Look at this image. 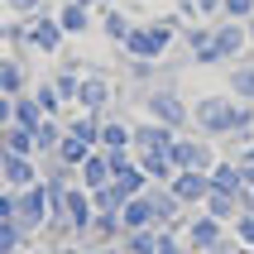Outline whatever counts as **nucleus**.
I'll return each instance as SVG.
<instances>
[{
    "instance_id": "obj_1",
    "label": "nucleus",
    "mask_w": 254,
    "mask_h": 254,
    "mask_svg": "<svg viewBox=\"0 0 254 254\" xmlns=\"http://www.w3.org/2000/svg\"><path fill=\"white\" fill-rule=\"evenodd\" d=\"M173 19H149V24H129V34L120 39V48H125L129 63H158V58L168 53L173 43Z\"/></svg>"
},
{
    "instance_id": "obj_2",
    "label": "nucleus",
    "mask_w": 254,
    "mask_h": 254,
    "mask_svg": "<svg viewBox=\"0 0 254 254\" xmlns=\"http://www.w3.org/2000/svg\"><path fill=\"white\" fill-rule=\"evenodd\" d=\"M235 96H201L192 106V125H197L201 139H221V134H235Z\"/></svg>"
},
{
    "instance_id": "obj_3",
    "label": "nucleus",
    "mask_w": 254,
    "mask_h": 254,
    "mask_svg": "<svg viewBox=\"0 0 254 254\" xmlns=\"http://www.w3.org/2000/svg\"><path fill=\"white\" fill-rule=\"evenodd\" d=\"M144 106H149V120H158V125H168V129L192 125V106L183 101L178 86H154V91L144 96Z\"/></svg>"
},
{
    "instance_id": "obj_4",
    "label": "nucleus",
    "mask_w": 254,
    "mask_h": 254,
    "mask_svg": "<svg viewBox=\"0 0 254 254\" xmlns=\"http://www.w3.org/2000/svg\"><path fill=\"white\" fill-rule=\"evenodd\" d=\"M183 245L192 254H226V226H221L216 216L197 211L192 221H187V230H183Z\"/></svg>"
},
{
    "instance_id": "obj_5",
    "label": "nucleus",
    "mask_w": 254,
    "mask_h": 254,
    "mask_svg": "<svg viewBox=\"0 0 254 254\" xmlns=\"http://www.w3.org/2000/svg\"><path fill=\"white\" fill-rule=\"evenodd\" d=\"M91 216H96V206H91V192H86L82 183H72L67 192H63V211H58L53 226H63L67 235H86Z\"/></svg>"
},
{
    "instance_id": "obj_6",
    "label": "nucleus",
    "mask_w": 254,
    "mask_h": 254,
    "mask_svg": "<svg viewBox=\"0 0 254 254\" xmlns=\"http://www.w3.org/2000/svg\"><path fill=\"white\" fill-rule=\"evenodd\" d=\"M168 158H173V168H178V173H187V168L211 173L216 149H211V139H201V134H178V139H173V149H168Z\"/></svg>"
},
{
    "instance_id": "obj_7",
    "label": "nucleus",
    "mask_w": 254,
    "mask_h": 254,
    "mask_svg": "<svg viewBox=\"0 0 254 254\" xmlns=\"http://www.w3.org/2000/svg\"><path fill=\"white\" fill-rule=\"evenodd\" d=\"M48 211H53V197H48V187H43V178L34 187H24L19 197H14V221L34 235L39 226H48Z\"/></svg>"
},
{
    "instance_id": "obj_8",
    "label": "nucleus",
    "mask_w": 254,
    "mask_h": 254,
    "mask_svg": "<svg viewBox=\"0 0 254 254\" xmlns=\"http://www.w3.org/2000/svg\"><path fill=\"white\" fill-rule=\"evenodd\" d=\"M63 24H58V14H48V10H39L34 19H29V48L34 53H58L63 48Z\"/></svg>"
},
{
    "instance_id": "obj_9",
    "label": "nucleus",
    "mask_w": 254,
    "mask_h": 254,
    "mask_svg": "<svg viewBox=\"0 0 254 254\" xmlns=\"http://www.w3.org/2000/svg\"><path fill=\"white\" fill-rule=\"evenodd\" d=\"M168 192H173L178 201H183V206H197V211H201V201H206V192H211V173H197V168L173 173Z\"/></svg>"
},
{
    "instance_id": "obj_10",
    "label": "nucleus",
    "mask_w": 254,
    "mask_h": 254,
    "mask_svg": "<svg viewBox=\"0 0 254 254\" xmlns=\"http://www.w3.org/2000/svg\"><path fill=\"white\" fill-rule=\"evenodd\" d=\"M0 183L14 187V192H24V187L39 183V163L29 154H0Z\"/></svg>"
},
{
    "instance_id": "obj_11",
    "label": "nucleus",
    "mask_w": 254,
    "mask_h": 254,
    "mask_svg": "<svg viewBox=\"0 0 254 254\" xmlns=\"http://www.w3.org/2000/svg\"><path fill=\"white\" fill-rule=\"evenodd\" d=\"M178 139V129L158 125V120H139V125H129V144H134V154H149V149H173Z\"/></svg>"
},
{
    "instance_id": "obj_12",
    "label": "nucleus",
    "mask_w": 254,
    "mask_h": 254,
    "mask_svg": "<svg viewBox=\"0 0 254 254\" xmlns=\"http://www.w3.org/2000/svg\"><path fill=\"white\" fill-rule=\"evenodd\" d=\"M211 48L221 63H230V58H240V48H250V29L240 24V19H226L221 29H211Z\"/></svg>"
},
{
    "instance_id": "obj_13",
    "label": "nucleus",
    "mask_w": 254,
    "mask_h": 254,
    "mask_svg": "<svg viewBox=\"0 0 254 254\" xmlns=\"http://www.w3.org/2000/svg\"><path fill=\"white\" fill-rule=\"evenodd\" d=\"M144 197H149V206H154V221H158V230H168L173 221H178V211H183V201L168 192V183H149L144 187Z\"/></svg>"
},
{
    "instance_id": "obj_14",
    "label": "nucleus",
    "mask_w": 254,
    "mask_h": 254,
    "mask_svg": "<svg viewBox=\"0 0 254 254\" xmlns=\"http://www.w3.org/2000/svg\"><path fill=\"white\" fill-rule=\"evenodd\" d=\"M111 82L106 77H82V86H77V106H82L86 115H106V106H111Z\"/></svg>"
},
{
    "instance_id": "obj_15",
    "label": "nucleus",
    "mask_w": 254,
    "mask_h": 254,
    "mask_svg": "<svg viewBox=\"0 0 254 254\" xmlns=\"http://www.w3.org/2000/svg\"><path fill=\"white\" fill-rule=\"evenodd\" d=\"M120 235H125V226H120V211H96V216H91V226H86V240H91V250H101V245H120Z\"/></svg>"
},
{
    "instance_id": "obj_16",
    "label": "nucleus",
    "mask_w": 254,
    "mask_h": 254,
    "mask_svg": "<svg viewBox=\"0 0 254 254\" xmlns=\"http://www.w3.org/2000/svg\"><path fill=\"white\" fill-rule=\"evenodd\" d=\"M77 183L86 187V192H96V187L111 183V163H106V149H91V154L82 158V168H77Z\"/></svg>"
},
{
    "instance_id": "obj_17",
    "label": "nucleus",
    "mask_w": 254,
    "mask_h": 254,
    "mask_svg": "<svg viewBox=\"0 0 254 254\" xmlns=\"http://www.w3.org/2000/svg\"><path fill=\"white\" fill-rule=\"evenodd\" d=\"M134 163L144 168V178L149 183H173V158H168V149H149V154H134Z\"/></svg>"
},
{
    "instance_id": "obj_18",
    "label": "nucleus",
    "mask_w": 254,
    "mask_h": 254,
    "mask_svg": "<svg viewBox=\"0 0 254 254\" xmlns=\"http://www.w3.org/2000/svg\"><path fill=\"white\" fill-rule=\"evenodd\" d=\"M120 226H125V230H149V226H158V221H154V206H149L144 192H139V197H129L125 206H120Z\"/></svg>"
},
{
    "instance_id": "obj_19",
    "label": "nucleus",
    "mask_w": 254,
    "mask_h": 254,
    "mask_svg": "<svg viewBox=\"0 0 254 254\" xmlns=\"http://www.w3.org/2000/svg\"><path fill=\"white\" fill-rule=\"evenodd\" d=\"M0 91L5 96H24L29 91V77H24V63L10 53H0Z\"/></svg>"
},
{
    "instance_id": "obj_20",
    "label": "nucleus",
    "mask_w": 254,
    "mask_h": 254,
    "mask_svg": "<svg viewBox=\"0 0 254 254\" xmlns=\"http://www.w3.org/2000/svg\"><path fill=\"white\" fill-rule=\"evenodd\" d=\"M58 24H63V34H67V39L86 34V29H91V10H86V0H72V5H63V10H58Z\"/></svg>"
},
{
    "instance_id": "obj_21",
    "label": "nucleus",
    "mask_w": 254,
    "mask_h": 254,
    "mask_svg": "<svg viewBox=\"0 0 254 254\" xmlns=\"http://www.w3.org/2000/svg\"><path fill=\"white\" fill-rule=\"evenodd\" d=\"M158 235H163L158 226H149V230H125V235H120V254H158Z\"/></svg>"
},
{
    "instance_id": "obj_22",
    "label": "nucleus",
    "mask_w": 254,
    "mask_h": 254,
    "mask_svg": "<svg viewBox=\"0 0 254 254\" xmlns=\"http://www.w3.org/2000/svg\"><path fill=\"white\" fill-rule=\"evenodd\" d=\"M187 48H192V63H201V67H216V63H221L216 48H211V29H206V24L187 29Z\"/></svg>"
},
{
    "instance_id": "obj_23",
    "label": "nucleus",
    "mask_w": 254,
    "mask_h": 254,
    "mask_svg": "<svg viewBox=\"0 0 254 254\" xmlns=\"http://www.w3.org/2000/svg\"><path fill=\"white\" fill-rule=\"evenodd\" d=\"M58 144H63V125H58V115H43L34 125V154H53Z\"/></svg>"
},
{
    "instance_id": "obj_24",
    "label": "nucleus",
    "mask_w": 254,
    "mask_h": 254,
    "mask_svg": "<svg viewBox=\"0 0 254 254\" xmlns=\"http://www.w3.org/2000/svg\"><path fill=\"white\" fill-rule=\"evenodd\" d=\"M101 120H106V115H86V111H82L72 125H63V129H67V134H77L86 149H101Z\"/></svg>"
},
{
    "instance_id": "obj_25",
    "label": "nucleus",
    "mask_w": 254,
    "mask_h": 254,
    "mask_svg": "<svg viewBox=\"0 0 254 254\" xmlns=\"http://www.w3.org/2000/svg\"><path fill=\"white\" fill-rule=\"evenodd\" d=\"M39 120H43V106H39V101L29 96V91H24V96H14L10 125H19V129H29V134H34V125H39Z\"/></svg>"
},
{
    "instance_id": "obj_26",
    "label": "nucleus",
    "mask_w": 254,
    "mask_h": 254,
    "mask_svg": "<svg viewBox=\"0 0 254 254\" xmlns=\"http://www.w3.org/2000/svg\"><path fill=\"white\" fill-rule=\"evenodd\" d=\"M211 187H221V192H245L240 163H221V158H216L211 163Z\"/></svg>"
},
{
    "instance_id": "obj_27",
    "label": "nucleus",
    "mask_w": 254,
    "mask_h": 254,
    "mask_svg": "<svg viewBox=\"0 0 254 254\" xmlns=\"http://www.w3.org/2000/svg\"><path fill=\"white\" fill-rule=\"evenodd\" d=\"M86 154H91V149H86L77 134H67V129H63V144L53 149V158H58V163H67V168H82V158H86Z\"/></svg>"
},
{
    "instance_id": "obj_28",
    "label": "nucleus",
    "mask_w": 254,
    "mask_h": 254,
    "mask_svg": "<svg viewBox=\"0 0 254 254\" xmlns=\"http://www.w3.org/2000/svg\"><path fill=\"white\" fill-rule=\"evenodd\" d=\"M230 91H235V101H250V106H254V63H235V72H230Z\"/></svg>"
},
{
    "instance_id": "obj_29",
    "label": "nucleus",
    "mask_w": 254,
    "mask_h": 254,
    "mask_svg": "<svg viewBox=\"0 0 254 254\" xmlns=\"http://www.w3.org/2000/svg\"><path fill=\"white\" fill-rule=\"evenodd\" d=\"M101 149H134L125 120H101Z\"/></svg>"
},
{
    "instance_id": "obj_30",
    "label": "nucleus",
    "mask_w": 254,
    "mask_h": 254,
    "mask_svg": "<svg viewBox=\"0 0 254 254\" xmlns=\"http://www.w3.org/2000/svg\"><path fill=\"white\" fill-rule=\"evenodd\" d=\"M125 187L120 183H106V187H96V192H91V206H96V211H120V206H125Z\"/></svg>"
},
{
    "instance_id": "obj_31",
    "label": "nucleus",
    "mask_w": 254,
    "mask_h": 254,
    "mask_svg": "<svg viewBox=\"0 0 254 254\" xmlns=\"http://www.w3.org/2000/svg\"><path fill=\"white\" fill-rule=\"evenodd\" d=\"M24 240H29V230L19 221H0V254H19Z\"/></svg>"
},
{
    "instance_id": "obj_32",
    "label": "nucleus",
    "mask_w": 254,
    "mask_h": 254,
    "mask_svg": "<svg viewBox=\"0 0 254 254\" xmlns=\"http://www.w3.org/2000/svg\"><path fill=\"white\" fill-rule=\"evenodd\" d=\"M5 154H29V158H39V154H34V134L19 129V125H10V129H5Z\"/></svg>"
},
{
    "instance_id": "obj_33",
    "label": "nucleus",
    "mask_w": 254,
    "mask_h": 254,
    "mask_svg": "<svg viewBox=\"0 0 254 254\" xmlns=\"http://www.w3.org/2000/svg\"><path fill=\"white\" fill-rule=\"evenodd\" d=\"M115 183L125 187V197H139L144 187H149V178H144V168H139V163H129L125 173H115Z\"/></svg>"
},
{
    "instance_id": "obj_34",
    "label": "nucleus",
    "mask_w": 254,
    "mask_h": 254,
    "mask_svg": "<svg viewBox=\"0 0 254 254\" xmlns=\"http://www.w3.org/2000/svg\"><path fill=\"white\" fill-rule=\"evenodd\" d=\"M101 29H106V39H111V43H120V39L129 34V19H125V10H106Z\"/></svg>"
},
{
    "instance_id": "obj_35",
    "label": "nucleus",
    "mask_w": 254,
    "mask_h": 254,
    "mask_svg": "<svg viewBox=\"0 0 254 254\" xmlns=\"http://www.w3.org/2000/svg\"><path fill=\"white\" fill-rule=\"evenodd\" d=\"M77 86H82V77H77L72 67L53 77V91H58V101H77Z\"/></svg>"
},
{
    "instance_id": "obj_36",
    "label": "nucleus",
    "mask_w": 254,
    "mask_h": 254,
    "mask_svg": "<svg viewBox=\"0 0 254 254\" xmlns=\"http://www.w3.org/2000/svg\"><path fill=\"white\" fill-rule=\"evenodd\" d=\"M29 96H34V101L43 106V115H58V106H63V101H58V91H53V82H39V86H29Z\"/></svg>"
},
{
    "instance_id": "obj_37",
    "label": "nucleus",
    "mask_w": 254,
    "mask_h": 254,
    "mask_svg": "<svg viewBox=\"0 0 254 254\" xmlns=\"http://www.w3.org/2000/svg\"><path fill=\"white\" fill-rule=\"evenodd\" d=\"M230 226H235V240H240V245H250V250H254V211H240L235 221H230Z\"/></svg>"
},
{
    "instance_id": "obj_38",
    "label": "nucleus",
    "mask_w": 254,
    "mask_h": 254,
    "mask_svg": "<svg viewBox=\"0 0 254 254\" xmlns=\"http://www.w3.org/2000/svg\"><path fill=\"white\" fill-rule=\"evenodd\" d=\"M221 14H226V19H240V24H245V19L254 14V0H221Z\"/></svg>"
},
{
    "instance_id": "obj_39",
    "label": "nucleus",
    "mask_w": 254,
    "mask_h": 254,
    "mask_svg": "<svg viewBox=\"0 0 254 254\" xmlns=\"http://www.w3.org/2000/svg\"><path fill=\"white\" fill-rule=\"evenodd\" d=\"M14 197H19V192L0 183V221H14Z\"/></svg>"
},
{
    "instance_id": "obj_40",
    "label": "nucleus",
    "mask_w": 254,
    "mask_h": 254,
    "mask_svg": "<svg viewBox=\"0 0 254 254\" xmlns=\"http://www.w3.org/2000/svg\"><path fill=\"white\" fill-rule=\"evenodd\" d=\"M158 254H192V250H183V240H178L173 230H163V235H158Z\"/></svg>"
},
{
    "instance_id": "obj_41",
    "label": "nucleus",
    "mask_w": 254,
    "mask_h": 254,
    "mask_svg": "<svg viewBox=\"0 0 254 254\" xmlns=\"http://www.w3.org/2000/svg\"><path fill=\"white\" fill-rule=\"evenodd\" d=\"M5 5H10V14H29V19H34V14H39V10H34V5H39V0H5Z\"/></svg>"
},
{
    "instance_id": "obj_42",
    "label": "nucleus",
    "mask_w": 254,
    "mask_h": 254,
    "mask_svg": "<svg viewBox=\"0 0 254 254\" xmlns=\"http://www.w3.org/2000/svg\"><path fill=\"white\" fill-rule=\"evenodd\" d=\"M10 115H14V96H5V91H0V129L10 125Z\"/></svg>"
},
{
    "instance_id": "obj_43",
    "label": "nucleus",
    "mask_w": 254,
    "mask_h": 254,
    "mask_svg": "<svg viewBox=\"0 0 254 254\" xmlns=\"http://www.w3.org/2000/svg\"><path fill=\"white\" fill-rule=\"evenodd\" d=\"M192 10L197 14H221V0H192Z\"/></svg>"
},
{
    "instance_id": "obj_44",
    "label": "nucleus",
    "mask_w": 254,
    "mask_h": 254,
    "mask_svg": "<svg viewBox=\"0 0 254 254\" xmlns=\"http://www.w3.org/2000/svg\"><path fill=\"white\" fill-rule=\"evenodd\" d=\"M48 254H91V250H82V245H53Z\"/></svg>"
},
{
    "instance_id": "obj_45",
    "label": "nucleus",
    "mask_w": 254,
    "mask_h": 254,
    "mask_svg": "<svg viewBox=\"0 0 254 254\" xmlns=\"http://www.w3.org/2000/svg\"><path fill=\"white\" fill-rule=\"evenodd\" d=\"M240 163H254V139H250V144L240 149Z\"/></svg>"
},
{
    "instance_id": "obj_46",
    "label": "nucleus",
    "mask_w": 254,
    "mask_h": 254,
    "mask_svg": "<svg viewBox=\"0 0 254 254\" xmlns=\"http://www.w3.org/2000/svg\"><path fill=\"white\" fill-rule=\"evenodd\" d=\"M91 254H120V245H101V250H91Z\"/></svg>"
},
{
    "instance_id": "obj_47",
    "label": "nucleus",
    "mask_w": 254,
    "mask_h": 254,
    "mask_svg": "<svg viewBox=\"0 0 254 254\" xmlns=\"http://www.w3.org/2000/svg\"><path fill=\"white\" fill-rule=\"evenodd\" d=\"M245 29H250V43H254V14H250V19H245Z\"/></svg>"
},
{
    "instance_id": "obj_48",
    "label": "nucleus",
    "mask_w": 254,
    "mask_h": 254,
    "mask_svg": "<svg viewBox=\"0 0 254 254\" xmlns=\"http://www.w3.org/2000/svg\"><path fill=\"white\" fill-rule=\"evenodd\" d=\"M235 254H254V250H250V245H240V250H235Z\"/></svg>"
},
{
    "instance_id": "obj_49",
    "label": "nucleus",
    "mask_w": 254,
    "mask_h": 254,
    "mask_svg": "<svg viewBox=\"0 0 254 254\" xmlns=\"http://www.w3.org/2000/svg\"><path fill=\"white\" fill-rule=\"evenodd\" d=\"M0 24H5V14H0Z\"/></svg>"
},
{
    "instance_id": "obj_50",
    "label": "nucleus",
    "mask_w": 254,
    "mask_h": 254,
    "mask_svg": "<svg viewBox=\"0 0 254 254\" xmlns=\"http://www.w3.org/2000/svg\"><path fill=\"white\" fill-rule=\"evenodd\" d=\"M250 48H254V43H250ZM250 63H254V58H250Z\"/></svg>"
},
{
    "instance_id": "obj_51",
    "label": "nucleus",
    "mask_w": 254,
    "mask_h": 254,
    "mask_svg": "<svg viewBox=\"0 0 254 254\" xmlns=\"http://www.w3.org/2000/svg\"><path fill=\"white\" fill-rule=\"evenodd\" d=\"M250 192H254V187H250Z\"/></svg>"
}]
</instances>
